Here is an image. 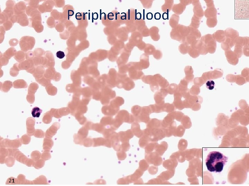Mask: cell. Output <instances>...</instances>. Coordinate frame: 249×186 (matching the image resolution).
<instances>
[{
    "label": "cell",
    "mask_w": 249,
    "mask_h": 186,
    "mask_svg": "<svg viewBox=\"0 0 249 186\" xmlns=\"http://www.w3.org/2000/svg\"><path fill=\"white\" fill-rule=\"evenodd\" d=\"M228 157L217 151L210 152L206 160L208 170L211 172H220L227 162Z\"/></svg>",
    "instance_id": "cell-1"
},
{
    "label": "cell",
    "mask_w": 249,
    "mask_h": 186,
    "mask_svg": "<svg viewBox=\"0 0 249 186\" xmlns=\"http://www.w3.org/2000/svg\"><path fill=\"white\" fill-rule=\"evenodd\" d=\"M249 1H235V19H248Z\"/></svg>",
    "instance_id": "cell-2"
},
{
    "label": "cell",
    "mask_w": 249,
    "mask_h": 186,
    "mask_svg": "<svg viewBox=\"0 0 249 186\" xmlns=\"http://www.w3.org/2000/svg\"><path fill=\"white\" fill-rule=\"evenodd\" d=\"M201 40L206 46L208 52L211 54L215 53L216 48V43L212 35H206L202 38Z\"/></svg>",
    "instance_id": "cell-3"
},
{
    "label": "cell",
    "mask_w": 249,
    "mask_h": 186,
    "mask_svg": "<svg viewBox=\"0 0 249 186\" xmlns=\"http://www.w3.org/2000/svg\"><path fill=\"white\" fill-rule=\"evenodd\" d=\"M167 88H160L154 95V99L156 104L163 105L165 103V98L168 95Z\"/></svg>",
    "instance_id": "cell-4"
},
{
    "label": "cell",
    "mask_w": 249,
    "mask_h": 186,
    "mask_svg": "<svg viewBox=\"0 0 249 186\" xmlns=\"http://www.w3.org/2000/svg\"><path fill=\"white\" fill-rule=\"evenodd\" d=\"M152 113L149 106H143L138 118V121L147 123L149 121V115Z\"/></svg>",
    "instance_id": "cell-5"
},
{
    "label": "cell",
    "mask_w": 249,
    "mask_h": 186,
    "mask_svg": "<svg viewBox=\"0 0 249 186\" xmlns=\"http://www.w3.org/2000/svg\"><path fill=\"white\" fill-rule=\"evenodd\" d=\"M225 54L229 63L234 65L237 64L238 62V58L235 53L230 50L226 52Z\"/></svg>",
    "instance_id": "cell-6"
},
{
    "label": "cell",
    "mask_w": 249,
    "mask_h": 186,
    "mask_svg": "<svg viewBox=\"0 0 249 186\" xmlns=\"http://www.w3.org/2000/svg\"><path fill=\"white\" fill-rule=\"evenodd\" d=\"M156 81L158 82V84L161 88H167L169 85L168 81L162 76L159 74H157L154 76Z\"/></svg>",
    "instance_id": "cell-7"
},
{
    "label": "cell",
    "mask_w": 249,
    "mask_h": 186,
    "mask_svg": "<svg viewBox=\"0 0 249 186\" xmlns=\"http://www.w3.org/2000/svg\"><path fill=\"white\" fill-rule=\"evenodd\" d=\"M212 37L218 42H221L225 41L224 32L223 30H218L214 33Z\"/></svg>",
    "instance_id": "cell-8"
},
{
    "label": "cell",
    "mask_w": 249,
    "mask_h": 186,
    "mask_svg": "<svg viewBox=\"0 0 249 186\" xmlns=\"http://www.w3.org/2000/svg\"><path fill=\"white\" fill-rule=\"evenodd\" d=\"M222 70L221 69L215 70L214 71H210V78L211 79H215L220 78L223 76Z\"/></svg>",
    "instance_id": "cell-9"
},
{
    "label": "cell",
    "mask_w": 249,
    "mask_h": 186,
    "mask_svg": "<svg viewBox=\"0 0 249 186\" xmlns=\"http://www.w3.org/2000/svg\"><path fill=\"white\" fill-rule=\"evenodd\" d=\"M188 82L185 79H184L181 80L178 86V91L181 92L182 94L183 92L188 89Z\"/></svg>",
    "instance_id": "cell-10"
},
{
    "label": "cell",
    "mask_w": 249,
    "mask_h": 186,
    "mask_svg": "<svg viewBox=\"0 0 249 186\" xmlns=\"http://www.w3.org/2000/svg\"><path fill=\"white\" fill-rule=\"evenodd\" d=\"M167 90L168 91V94H173L176 93L178 90V87L177 85L175 83L171 84L169 85Z\"/></svg>",
    "instance_id": "cell-11"
},
{
    "label": "cell",
    "mask_w": 249,
    "mask_h": 186,
    "mask_svg": "<svg viewBox=\"0 0 249 186\" xmlns=\"http://www.w3.org/2000/svg\"><path fill=\"white\" fill-rule=\"evenodd\" d=\"M31 112L33 117L38 118L40 117V115L42 113V110L39 108L35 107L33 108Z\"/></svg>",
    "instance_id": "cell-12"
},
{
    "label": "cell",
    "mask_w": 249,
    "mask_h": 186,
    "mask_svg": "<svg viewBox=\"0 0 249 186\" xmlns=\"http://www.w3.org/2000/svg\"><path fill=\"white\" fill-rule=\"evenodd\" d=\"M190 93L192 95H198L200 92V89L198 86L194 85L189 90Z\"/></svg>",
    "instance_id": "cell-13"
},
{
    "label": "cell",
    "mask_w": 249,
    "mask_h": 186,
    "mask_svg": "<svg viewBox=\"0 0 249 186\" xmlns=\"http://www.w3.org/2000/svg\"><path fill=\"white\" fill-rule=\"evenodd\" d=\"M142 108L138 105H135L132 108V112L136 117H138L141 111Z\"/></svg>",
    "instance_id": "cell-14"
},
{
    "label": "cell",
    "mask_w": 249,
    "mask_h": 186,
    "mask_svg": "<svg viewBox=\"0 0 249 186\" xmlns=\"http://www.w3.org/2000/svg\"><path fill=\"white\" fill-rule=\"evenodd\" d=\"M173 104L177 108L179 109H182L184 108V105L183 104V101L181 100H174Z\"/></svg>",
    "instance_id": "cell-15"
},
{
    "label": "cell",
    "mask_w": 249,
    "mask_h": 186,
    "mask_svg": "<svg viewBox=\"0 0 249 186\" xmlns=\"http://www.w3.org/2000/svg\"><path fill=\"white\" fill-rule=\"evenodd\" d=\"M173 109L174 106L172 104L165 103L163 104V112H170Z\"/></svg>",
    "instance_id": "cell-16"
},
{
    "label": "cell",
    "mask_w": 249,
    "mask_h": 186,
    "mask_svg": "<svg viewBox=\"0 0 249 186\" xmlns=\"http://www.w3.org/2000/svg\"><path fill=\"white\" fill-rule=\"evenodd\" d=\"M214 7L212 8H207V9L206 11V12H205V16H206V17H210L216 16V14L212 13L213 12L217 11L216 9H215L214 10Z\"/></svg>",
    "instance_id": "cell-17"
},
{
    "label": "cell",
    "mask_w": 249,
    "mask_h": 186,
    "mask_svg": "<svg viewBox=\"0 0 249 186\" xmlns=\"http://www.w3.org/2000/svg\"><path fill=\"white\" fill-rule=\"evenodd\" d=\"M195 8L196 9V17L201 18L203 16V11L200 5H198Z\"/></svg>",
    "instance_id": "cell-18"
},
{
    "label": "cell",
    "mask_w": 249,
    "mask_h": 186,
    "mask_svg": "<svg viewBox=\"0 0 249 186\" xmlns=\"http://www.w3.org/2000/svg\"><path fill=\"white\" fill-rule=\"evenodd\" d=\"M194 83L195 85L198 86H201L205 83V81L202 77L196 78L194 80Z\"/></svg>",
    "instance_id": "cell-19"
},
{
    "label": "cell",
    "mask_w": 249,
    "mask_h": 186,
    "mask_svg": "<svg viewBox=\"0 0 249 186\" xmlns=\"http://www.w3.org/2000/svg\"><path fill=\"white\" fill-rule=\"evenodd\" d=\"M217 23V19H216V18L215 17L214 18H209V19H207V25H209L211 23V24L209 26L210 27H214L216 25Z\"/></svg>",
    "instance_id": "cell-20"
},
{
    "label": "cell",
    "mask_w": 249,
    "mask_h": 186,
    "mask_svg": "<svg viewBox=\"0 0 249 186\" xmlns=\"http://www.w3.org/2000/svg\"><path fill=\"white\" fill-rule=\"evenodd\" d=\"M235 82L239 85H242L246 83L245 79L241 75L236 76Z\"/></svg>",
    "instance_id": "cell-21"
},
{
    "label": "cell",
    "mask_w": 249,
    "mask_h": 186,
    "mask_svg": "<svg viewBox=\"0 0 249 186\" xmlns=\"http://www.w3.org/2000/svg\"><path fill=\"white\" fill-rule=\"evenodd\" d=\"M215 82L212 80H209L206 82V87L208 89L212 90L214 88Z\"/></svg>",
    "instance_id": "cell-22"
},
{
    "label": "cell",
    "mask_w": 249,
    "mask_h": 186,
    "mask_svg": "<svg viewBox=\"0 0 249 186\" xmlns=\"http://www.w3.org/2000/svg\"><path fill=\"white\" fill-rule=\"evenodd\" d=\"M231 76H230L229 77L228 76H227L226 79L229 82H235L236 80V76L234 75H231Z\"/></svg>",
    "instance_id": "cell-23"
},
{
    "label": "cell",
    "mask_w": 249,
    "mask_h": 186,
    "mask_svg": "<svg viewBox=\"0 0 249 186\" xmlns=\"http://www.w3.org/2000/svg\"><path fill=\"white\" fill-rule=\"evenodd\" d=\"M56 55L58 58L62 59L65 56V55L64 52H62V51H59L57 52Z\"/></svg>",
    "instance_id": "cell-24"
}]
</instances>
